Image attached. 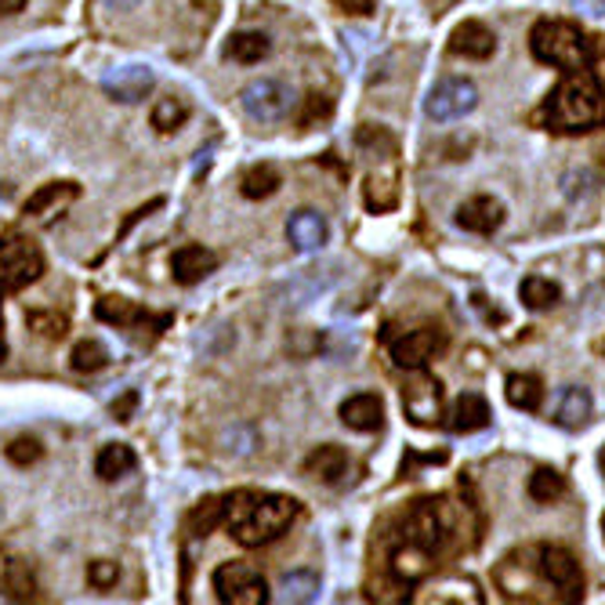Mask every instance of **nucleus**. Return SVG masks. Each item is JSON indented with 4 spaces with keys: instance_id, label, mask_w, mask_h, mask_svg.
Returning a JSON list of instances; mask_svg holds the SVG:
<instances>
[{
    "instance_id": "obj_15",
    "label": "nucleus",
    "mask_w": 605,
    "mask_h": 605,
    "mask_svg": "<svg viewBox=\"0 0 605 605\" xmlns=\"http://www.w3.org/2000/svg\"><path fill=\"white\" fill-rule=\"evenodd\" d=\"M540 573H544V580H551L554 587L570 591V595H576V591L584 587L580 562H576V554L570 548H559V544L540 548Z\"/></svg>"
},
{
    "instance_id": "obj_18",
    "label": "nucleus",
    "mask_w": 605,
    "mask_h": 605,
    "mask_svg": "<svg viewBox=\"0 0 605 605\" xmlns=\"http://www.w3.org/2000/svg\"><path fill=\"white\" fill-rule=\"evenodd\" d=\"M77 196H80V189L73 182H47L26 200V215L36 218V221H52L55 215L66 211Z\"/></svg>"
},
{
    "instance_id": "obj_33",
    "label": "nucleus",
    "mask_w": 605,
    "mask_h": 605,
    "mask_svg": "<svg viewBox=\"0 0 605 605\" xmlns=\"http://www.w3.org/2000/svg\"><path fill=\"white\" fill-rule=\"evenodd\" d=\"M98 319H106V323H117V327H134L145 316L131 301H123V298H102V301H98Z\"/></svg>"
},
{
    "instance_id": "obj_17",
    "label": "nucleus",
    "mask_w": 605,
    "mask_h": 605,
    "mask_svg": "<svg viewBox=\"0 0 605 605\" xmlns=\"http://www.w3.org/2000/svg\"><path fill=\"white\" fill-rule=\"evenodd\" d=\"M338 414H341L344 428L363 431V436L385 425V403H381V395L374 392H360V395H352V399H344Z\"/></svg>"
},
{
    "instance_id": "obj_29",
    "label": "nucleus",
    "mask_w": 605,
    "mask_h": 605,
    "mask_svg": "<svg viewBox=\"0 0 605 605\" xmlns=\"http://www.w3.org/2000/svg\"><path fill=\"white\" fill-rule=\"evenodd\" d=\"M283 185L279 170L273 164H262V167H251L240 182V193L246 196V200H265V196H273L276 189Z\"/></svg>"
},
{
    "instance_id": "obj_2",
    "label": "nucleus",
    "mask_w": 605,
    "mask_h": 605,
    "mask_svg": "<svg viewBox=\"0 0 605 605\" xmlns=\"http://www.w3.org/2000/svg\"><path fill=\"white\" fill-rule=\"evenodd\" d=\"M298 501L283 493H229V515L226 529L229 537L243 548H265L279 540L298 518Z\"/></svg>"
},
{
    "instance_id": "obj_20",
    "label": "nucleus",
    "mask_w": 605,
    "mask_h": 605,
    "mask_svg": "<svg viewBox=\"0 0 605 605\" xmlns=\"http://www.w3.org/2000/svg\"><path fill=\"white\" fill-rule=\"evenodd\" d=\"M349 453H344V447H333V442H327V447H319L305 457V475L319 479V483L327 486H338L344 475H349Z\"/></svg>"
},
{
    "instance_id": "obj_16",
    "label": "nucleus",
    "mask_w": 605,
    "mask_h": 605,
    "mask_svg": "<svg viewBox=\"0 0 605 605\" xmlns=\"http://www.w3.org/2000/svg\"><path fill=\"white\" fill-rule=\"evenodd\" d=\"M450 52L461 55V58L483 62V58H490L493 52H497V36H493V30L486 26V22L468 19V22H461V26L453 30V36H450Z\"/></svg>"
},
{
    "instance_id": "obj_35",
    "label": "nucleus",
    "mask_w": 605,
    "mask_h": 605,
    "mask_svg": "<svg viewBox=\"0 0 605 605\" xmlns=\"http://www.w3.org/2000/svg\"><path fill=\"white\" fill-rule=\"evenodd\" d=\"M8 461L11 464H19V468H30V464H36L44 457V447L36 439H15V442H8Z\"/></svg>"
},
{
    "instance_id": "obj_34",
    "label": "nucleus",
    "mask_w": 605,
    "mask_h": 605,
    "mask_svg": "<svg viewBox=\"0 0 605 605\" xmlns=\"http://www.w3.org/2000/svg\"><path fill=\"white\" fill-rule=\"evenodd\" d=\"M26 323L41 333V338H66V327H69V319L66 316H58V312H26Z\"/></svg>"
},
{
    "instance_id": "obj_23",
    "label": "nucleus",
    "mask_w": 605,
    "mask_h": 605,
    "mask_svg": "<svg viewBox=\"0 0 605 605\" xmlns=\"http://www.w3.org/2000/svg\"><path fill=\"white\" fill-rule=\"evenodd\" d=\"M268 55H273V41H268L265 33H257V30L232 33L229 44H226V58L240 62V66H254V62H262Z\"/></svg>"
},
{
    "instance_id": "obj_41",
    "label": "nucleus",
    "mask_w": 605,
    "mask_h": 605,
    "mask_svg": "<svg viewBox=\"0 0 605 605\" xmlns=\"http://www.w3.org/2000/svg\"><path fill=\"white\" fill-rule=\"evenodd\" d=\"M4 355H8V344H4V341H0V363H4Z\"/></svg>"
},
{
    "instance_id": "obj_4",
    "label": "nucleus",
    "mask_w": 605,
    "mask_h": 605,
    "mask_svg": "<svg viewBox=\"0 0 605 605\" xmlns=\"http://www.w3.org/2000/svg\"><path fill=\"white\" fill-rule=\"evenodd\" d=\"M529 52H534L537 62L554 69H584L591 66L595 58V47L584 36V30L573 26V22H562V19H544L537 22L534 33H529Z\"/></svg>"
},
{
    "instance_id": "obj_19",
    "label": "nucleus",
    "mask_w": 605,
    "mask_h": 605,
    "mask_svg": "<svg viewBox=\"0 0 605 605\" xmlns=\"http://www.w3.org/2000/svg\"><path fill=\"white\" fill-rule=\"evenodd\" d=\"M591 417H595V399H591V392L584 385L562 388L559 403H554V425L576 431V428H584Z\"/></svg>"
},
{
    "instance_id": "obj_10",
    "label": "nucleus",
    "mask_w": 605,
    "mask_h": 605,
    "mask_svg": "<svg viewBox=\"0 0 605 605\" xmlns=\"http://www.w3.org/2000/svg\"><path fill=\"white\" fill-rule=\"evenodd\" d=\"M156 88V73L145 62H128V66L109 69L102 77V91L120 106H139L153 95Z\"/></svg>"
},
{
    "instance_id": "obj_42",
    "label": "nucleus",
    "mask_w": 605,
    "mask_h": 605,
    "mask_svg": "<svg viewBox=\"0 0 605 605\" xmlns=\"http://www.w3.org/2000/svg\"><path fill=\"white\" fill-rule=\"evenodd\" d=\"M598 464H602V472H605V447H602V457H598Z\"/></svg>"
},
{
    "instance_id": "obj_28",
    "label": "nucleus",
    "mask_w": 605,
    "mask_h": 605,
    "mask_svg": "<svg viewBox=\"0 0 605 605\" xmlns=\"http://www.w3.org/2000/svg\"><path fill=\"white\" fill-rule=\"evenodd\" d=\"M518 294H522V305L534 308V312H544V308H554L562 298V287L559 283H551L544 276H529L522 279V287H518Z\"/></svg>"
},
{
    "instance_id": "obj_1",
    "label": "nucleus",
    "mask_w": 605,
    "mask_h": 605,
    "mask_svg": "<svg viewBox=\"0 0 605 605\" xmlns=\"http://www.w3.org/2000/svg\"><path fill=\"white\" fill-rule=\"evenodd\" d=\"M450 515L447 501H417L403 518L399 544L392 548V573L403 584H417L436 570V554L447 548L450 540Z\"/></svg>"
},
{
    "instance_id": "obj_5",
    "label": "nucleus",
    "mask_w": 605,
    "mask_h": 605,
    "mask_svg": "<svg viewBox=\"0 0 605 605\" xmlns=\"http://www.w3.org/2000/svg\"><path fill=\"white\" fill-rule=\"evenodd\" d=\"M44 276V251L22 232L0 237V287L26 290Z\"/></svg>"
},
{
    "instance_id": "obj_11",
    "label": "nucleus",
    "mask_w": 605,
    "mask_h": 605,
    "mask_svg": "<svg viewBox=\"0 0 605 605\" xmlns=\"http://www.w3.org/2000/svg\"><path fill=\"white\" fill-rule=\"evenodd\" d=\"M442 344H447V338H442L439 327L406 330L403 338L392 344V360H395V366L417 370V366H425L436 352H442Z\"/></svg>"
},
{
    "instance_id": "obj_30",
    "label": "nucleus",
    "mask_w": 605,
    "mask_h": 605,
    "mask_svg": "<svg viewBox=\"0 0 605 605\" xmlns=\"http://www.w3.org/2000/svg\"><path fill=\"white\" fill-rule=\"evenodd\" d=\"M226 515H229V497H211L189 515V526H193L196 537H207L211 529L226 526Z\"/></svg>"
},
{
    "instance_id": "obj_22",
    "label": "nucleus",
    "mask_w": 605,
    "mask_h": 605,
    "mask_svg": "<svg viewBox=\"0 0 605 605\" xmlns=\"http://www.w3.org/2000/svg\"><path fill=\"white\" fill-rule=\"evenodd\" d=\"M134 464H139V457H134L128 442H109V447H102L95 457V475L102 479V483H117V479L134 472Z\"/></svg>"
},
{
    "instance_id": "obj_24",
    "label": "nucleus",
    "mask_w": 605,
    "mask_h": 605,
    "mask_svg": "<svg viewBox=\"0 0 605 605\" xmlns=\"http://www.w3.org/2000/svg\"><path fill=\"white\" fill-rule=\"evenodd\" d=\"M504 395H508V403L515 410H526V414H537L540 403H544V385H540V377L534 374H512L504 381Z\"/></svg>"
},
{
    "instance_id": "obj_3",
    "label": "nucleus",
    "mask_w": 605,
    "mask_h": 605,
    "mask_svg": "<svg viewBox=\"0 0 605 605\" xmlns=\"http://www.w3.org/2000/svg\"><path fill=\"white\" fill-rule=\"evenodd\" d=\"M544 123L551 131L562 134H580V131H595L605 123V91L598 77L584 69H570L562 77V84L548 95L544 102Z\"/></svg>"
},
{
    "instance_id": "obj_44",
    "label": "nucleus",
    "mask_w": 605,
    "mask_h": 605,
    "mask_svg": "<svg viewBox=\"0 0 605 605\" xmlns=\"http://www.w3.org/2000/svg\"><path fill=\"white\" fill-rule=\"evenodd\" d=\"M602 537H605V518H602Z\"/></svg>"
},
{
    "instance_id": "obj_25",
    "label": "nucleus",
    "mask_w": 605,
    "mask_h": 605,
    "mask_svg": "<svg viewBox=\"0 0 605 605\" xmlns=\"http://www.w3.org/2000/svg\"><path fill=\"white\" fill-rule=\"evenodd\" d=\"M0 587H4L11 598H33L36 595V580H33L30 562L4 554V559H0Z\"/></svg>"
},
{
    "instance_id": "obj_26",
    "label": "nucleus",
    "mask_w": 605,
    "mask_h": 605,
    "mask_svg": "<svg viewBox=\"0 0 605 605\" xmlns=\"http://www.w3.org/2000/svg\"><path fill=\"white\" fill-rule=\"evenodd\" d=\"M279 595L283 602H294V605H308L319 598V576L312 570H294L279 580Z\"/></svg>"
},
{
    "instance_id": "obj_21",
    "label": "nucleus",
    "mask_w": 605,
    "mask_h": 605,
    "mask_svg": "<svg viewBox=\"0 0 605 605\" xmlns=\"http://www.w3.org/2000/svg\"><path fill=\"white\" fill-rule=\"evenodd\" d=\"M486 425H490V403L479 392H464L461 399L453 403L450 428L457 436H472V431H483Z\"/></svg>"
},
{
    "instance_id": "obj_9",
    "label": "nucleus",
    "mask_w": 605,
    "mask_h": 605,
    "mask_svg": "<svg viewBox=\"0 0 605 605\" xmlns=\"http://www.w3.org/2000/svg\"><path fill=\"white\" fill-rule=\"evenodd\" d=\"M403 410L421 428H431L442 421V385H439V377L425 374V366H417L414 377L403 385Z\"/></svg>"
},
{
    "instance_id": "obj_6",
    "label": "nucleus",
    "mask_w": 605,
    "mask_h": 605,
    "mask_svg": "<svg viewBox=\"0 0 605 605\" xmlns=\"http://www.w3.org/2000/svg\"><path fill=\"white\" fill-rule=\"evenodd\" d=\"M211 587L218 602L226 605H265L268 598V584L265 576L254 570L251 562H226L218 565L215 576H211Z\"/></svg>"
},
{
    "instance_id": "obj_32",
    "label": "nucleus",
    "mask_w": 605,
    "mask_h": 605,
    "mask_svg": "<svg viewBox=\"0 0 605 605\" xmlns=\"http://www.w3.org/2000/svg\"><path fill=\"white\" fill-rule=\"evenodd\" d=\"M565 493V479L554 472V468H537L534 475H529V497L537 504H551L559 501Z\"/></svg>"
},
{
    "instance_id": "obj_7",
    "label": "nucleus",
    "mask_w": 605,
    "mask_h": 605,
    "mask_svg": "<svg viewBox=\"0 0 605 605\" xmlns=\"http://www.w3.org/2000/svg\"><path fill=\"white\" fill-rule=\"evenodd\" d=\"M240 109L254 123H279L290 117L294 91L276 77H257L240 91Z\"/></svg>"
},
{
    "instance_id": "obj_37",
    "label": "nucleus",
    "mask_w": 605,
    "mask_h": 605,
    "mask_svg": "<svg viewBox=\"0 0 605 605\" xmlns=\"http://www.w3.org/2000/svg\"><path fill=\"white\" fill-rule=\"evenodd\" d=\"M344 11H355V15H370L374 11V0H338Z\"/></svg>"
},
{
    "instance_id": "obj_38",
    "label": "nucleus",
    "mask_w": 605,
    "mask_h": 605,
    "mask_svg": "<svg viewBox=\"0 0 605 605\" xmlns=\"http://www.w3.org/2000/svg\"><path fill=\"white\" fill-rule=\"evenodd\" d=\"M30 0H0V19H11V15H19L22 8H26Z\"/></svg>"
},
{
    "instance_id": "obj_27",
    "label": "nucleus",
    "mask_w": 605,
    "mask_h": 605,
    "mask_svg": "<svg viewBox=\"0 0 605 605\" xmlns=\"http://www.w3.org/2000/svg\"><path fill=\"white\" fill-rule=\"evenodd\" d=\"M150 120H153V128H156L160 134H175V131L182 128V123L189 120V102H185V98H178V95L160 98V102L153 106Z\"/></svg>"
},
{
    "instance_id": "obj_40",
    "label": "nucleus",
    "mask_w": 605,
    "mask_h": 605,
    "mask_svg": "<svg viewBox=\"0 0 605 605\" xmlns=\"http://www.w3.org/2000/svg\"><path fill=\"white\" fill-rule=\"evenodd\" d=\"M576 4L591 11V15H605V0H576Z\"/></svg>"
},
{
    "instance_id": "obj_45",
    "label": "nucleus",
    "mask_w": 605,
    "mask_h": 605,
    "mask_svg": "<svg viewBox=\"0 0 605 605\" xmlns=\"http://www.w3.org/2000/svg\"><path fill=\"white\" fill-rule=\"evenodd\" d=\"M602 352H605V344H602Z\"/></svg>"
},
{
    "instance_id": "obj_39",
    "label": "nucleus",
    "mask_w": 605,
    "mask_h": 605,
    "mask_svg": "<svg viewBox=\"0 0 605 605\" xmlns=\"http://www.w3.org/2000/svg\"><path fill=\"white\" fill-rule=\"evenodd\" d=\"M134 399H139V395H128V399H123V403H113V414H117V421H128V410H131V406H134Z\"/></svg>"
},
{
    "instance_id": "obj_8",
    "label": "nucleus",
    "mask_w": 605,
    "mask_h": 605,
    "mask_svg": "<svg viewBox=\"0 0 605 605\" xmlns=\"http://www.w3.org/2000/svg\"><path fill=\"white\" fill-rule=\"evenodd\" d=\"M475 106H479V88H475V84L464 80V77H447V80H439L436 88L428 91L425 117L436 120V123H450V120L468 117Z\"/></svg>"
},
{
    "instance_id": "obj_36",
    "label": "nucleus",
    "mask_w": 605,
    "mask_h": 605,
    "mask_svg": "<svg viewBox=\"0 0 605 605\" xmlns=\"http://www.w3.org/2000/svg\"><path fill=\"white\" fill-rule=\"evenodd\" d=\"M117 580H120V565L117 562H109V559H95L88 565V584L95 591H109V587H117Z\"/></svg>"
},
{
    "instance_id": "obj_43",
    "label": "nucleus",
    "mask_w": 605,
    "mask_h": 605,
    "mask_svg": "<svg viewBox=\"0 0 605 605\" xmlns=\"http://www.w3.org/2000/svg\"><path fill=\"white\" fill-rule=\"evenodd\" d=\"M0 323H4V308H0Z\"/></svg>"
},
{
    "instance_id": "obj_14",
    "label": "nucleus",
    "mask_w": 605,
    "mask_h": 605,
    "mask_svg": "<svg viewBox=\"0 0 605 605\" xmlns=\"http://www.w3.org/2000/svg\"><path fill=\"white\" fill-rule=\"evenodd\" d=\"M457 226L464 232H475V237H490L504 226V204L497 196H472L457 207Z\"/></svg>"
},
{
    "instance_id": "obj_13",
    "label": "nucleus",
    "mask_w": 605,
    "mask_h": 605,
    "mask_svg": "<svg viewBox=\"0 0 605 605\" xmlns=\"http://www.w3.org/2000/svg\"><path fill=\"white\" fill-rule=\"evenodd\" d=\"M211 273H218V254L200 243H185L170 254V276H175V283H182V287H196V283H204Z\"/></svg>"
},
{
    "instance_id": "obj_12",
    "label": "nucleus",
    "mask_w": 605,
    "mask_h": 605,
    "mask_svg": "<svg viewBox=\"0 0 605 605\" xmlns=\"http://www.w3.org/2000/svg\"><path fill=\"white\" fill-rule=\"evenodd\" d=\"M327 240H330V221L319 211H312V207H301V211L290 215V221H287V243L298 254L323 251Z\"/></svg>"
},
{
    "instance_id": "obj_31",
    "label": "nucleus",
    "mask_w": 605,
    "mask_h": 605,
    "mask_svg": "<svg viewBox=\"0 0 605 605\" xmlns=\"http://www.w3.org/2000/svg\"><path fill=\"white\" fill-rule=\"evenodd\" d=\"M69 363H73V370L77 374H98V370H106L109 366V349L102 341H80L77 349H73V355H69Z\"/></svg>"
}]
</instances>
